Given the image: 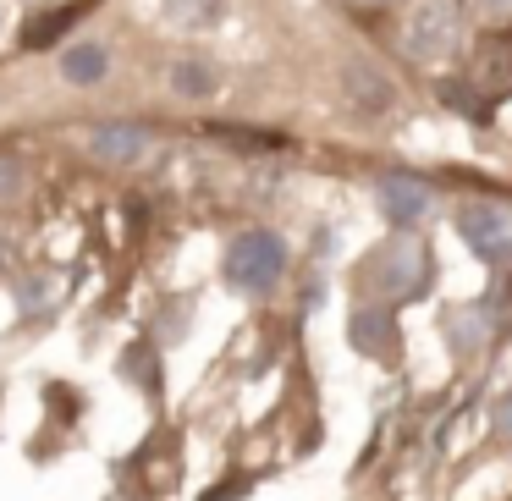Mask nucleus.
Segmentation results:
<instances>
[{"label":"nucleus","instance_id":"obj_14","mask_svg":"<svg viewBox=\"0 0 512 501\" xmlns=\"http://www.w3.org/2000/svg\"><path fill=\"white\" fill-rule=\"evenodd\" d=\"M171 83H177V94H193V100H204L215 78H210L204 67H193V61H188V67H177V72H171Z\"/></svg>","mask_w":512,"mask_h":501},{"label":"nucleus","instance_id":"obj_17","mask_svg":"<svg viewBox=\"0 0 512 501\" xmlns=\"http://www.w3.org/2000/svg\"><path fill=\"white\" fill-rule=\"evenodd\" d=\"M490 424H496V435H501V441H512V397H501V402H496Z\"/></svg>","mask_w":512,"mask_h":501},{"label":"nucleus","instance_id":"obj_2","mask_svg":"<svg viewBox=\"0 0 512 501\" xmlns=\"http://www.w3.org/2000/svg\"><path fill=\"white\" fill-rule=\"evenodd\" d=\"M281 270H287V248H281V237L270 232H243L232 248H226V281H232L237 292H270L281 281Z\"/></svg>","mask_w":512,"mask_h":501},{"label":"nucleus","instance_id":"obj_6","mask_svg":"<svg viewBox=\"0 0 512 501\" xmlns=\"http://www.w3.org/2000/svg\"><path fill=\"white\" fill-rule=\"evenodd\" d=\"M89 149L105 160V166H133V160L149 155V133L133 122H100L89 133Z\"/></svg>","mask_w":512,"mask_h":501},{"label":"nucleus","instance_id":"obj_5","mask_svg":"<svg viewBox=\"0 0 512 501\" xmlns=\"http://www.w3.org/2000/svg\"><path fill=\"white\" fill-rule=\"evenodd\" d=\"M347 336H353L358 353L380 358V364H397V353H402V331H397V320H391L386 309H358L353 325H347Z\"/></svg>","mask_w":512,"mask_h":501},{"label":"nucleus","instance_id":"obj_19","mask_svg":"<svg viewBox=\"0 0 512 501\" xmlns=\"http://www.w3.org/2000/svg\"><path fill=\"white\" fill-rule=\"evenodd\" d=\"M479 6H485L490 17H507V12H512V0H479Z\"/></svg>","mask_w":512,"mask_h":501},{"label":"nucleus","instance_id":"obj_15","mask_svg":"<svg viewBox=\"0 0 512 501\" xmlns=\"http://www.w3.org/2000/svg\"><path fill=\"white\" fill-rule=\"evenodd\" d=\"M127 375H138L144 386H155V364H149V347H133V353H127Z\"/></svg>","mask_w":512,"mask_h":501},{"label":"nucleus","instance_id":"obj_3","mask_svg":"<svg viewBox=\"0 0 512 501\" xmlns=\"http://www.w3.org/2000/svg\"><path fill=\"white\" fill-rule=\"evenodd\" d=\"M463 45V6L457 0H419L408 17V56L446 61Z\"/></svg>","mask_w":512,"mask_h":501},{"label":"nucleus","instance_id":"obj_7","mask_svg":"<svg viewBox=\"0 0 512 501\" xmlns=\"http://www.w3.org/2000/svg\"><path fill=\"white\" fill-rule=\"evenodd\" d=\"M380 210H386L391 226H419L424 210H430V188L419 177H386L380 182Z\"/></svg>","mask_w":512,"mask_h":501},{"label":"nucleus","instance_id":"obj_9","mask_svg":"<svg viewBox=\"0 0 512 501\" xmlns=\"http://www.w3.org/2000/svg\"><path fill=\"white\" fill-rule=\"evenodd\" d=\"M61 72H67V83H100L105 78V45H72V50H61Z\"/></svg>","mask_w":512,"mask_h":501},{"label":"nucleus","instance_id":"obj_4","mask_svg":"<svg viewBox=\"0 0 512 501\" xmlns=\"http://www.w3.org/2000/svg\"><path fill=\"white\" fill-rule=\"evenodd\" d=\"M457 232L490 265H512V204L507 199H474L457 215Z\"/></svg>","mask_w":512,"mask_h":501},{"label":"nucleus","instance_id":"obj_16","mask_svg":"<svg viewBox=\"0 0 512 501\" xmlns=\"http://www.w3.org/2000/svg\"><path fill=\"white\" fill-rule=\"evenodd\" d=\"M17 188H23V166H17V160H6V155H0V199H12Z\"/></svg>","mask_w":512,"mask_h":501},{"label":"nucleus","instance_id":"obj_10","mask_svg":"<svg viewBox=\"0 0 512 501\" xmlns=\"http://www.w3.org/2000/svg\"><path fill=\"white\" fill-rule=\"evenodd\" d=\"M72 17H78V6H61V12H50V17H34V23H28V34H23V50L56 45V39L72 28Z\"/></svg>","mask_w":512,"mask_h":501},{"label":"nucleus","instance_id":"obj_11","mask_svg":"<svg viewBox=\"0 0 512 501\" xmlns=\"http://www.w3.org/2000/svg\"><path fill=\"white\" fill-rule=\"evenodd\" d=\"M166 12L188 28H210L221 17V0H166Z\"/></svg>","mask_w":512,"mask_h":501},{"label":"nucleus","instance_id":"obj_18","mask_svg":"<svg viewBox=\"0 0 512 501\" xmlns=\"http://www.w3.org/2000/svg\"><path fill=\"white\" fill-rule=\"evenodd\" d=\"M243 485L248 479H226V485H215V496H204V501H232V496H243Z\"/></svg>","mask_w":512,"mask_h":501},{"label":"nucleus","instance_id":"obj_12","mask_svg":"<svg viewBox=\"0 0 512 501\" xmlns=\"http://www.w3.org/2000/svg\"><path fill=\"white\" fill-rule=\"evenodd\" d=\"M485 331H490V325H485V309H457V314H452V342L468 347V353L485 342Z\"/></svg>","mask_w":512,"mask_h":501},{"label":"nucleus","instance_id":"obj_1","mask_svg":"<svg viewBox=\"0 0 512 501\" xmlns=\"http://www.w3.org/2000/svg\"><path fill=\"white\" fill-rule=\"evenodd\" d=\"M364 281H369V287H375L386 303L419 298V292L430 287V248H424V243H413L408 232H402V237H391V243H380L375 254H369Z\"/></svg>","mask_w":512,"mask_h":501},{"label":"nucleus","instance_id":"obj_8","mask_svg":"<svg viewBox=\"0 0 512 501\" xmlns=\"http://www.w3.org/2000/svg\"><path fill=\"white\" fill-rule=\"evenodd\" d=\"M474 83L490 94V100H501V94H512V56H507V50H501V45H485V50H479Z\"/></svg>","mask_w":512,"mask_h":501},{"label":"nucleus","instance_id":"obj_13","mask_svg":"<svg viewBox=\"0 0 512 501\" xmlns=\"http://www.w3.org/2000/svg\"><path fill=\"white\" fill-rule=\"evenodd\" d=\"M347 83H353V89H364V94H358L364 105H391V83L386 78H369L364 67H347Z\"/></svg>","mask_w":512,"mask_h":501}]
</instances>
